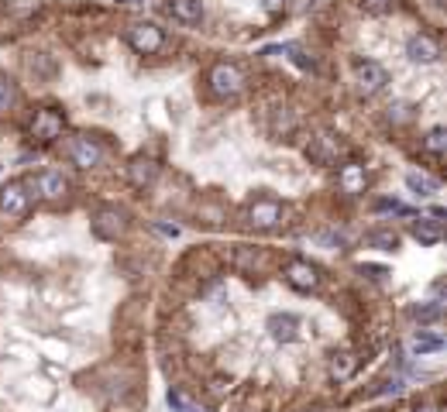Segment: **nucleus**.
<instances>
[{
  "label": "nucleus",
  "mask_w": 447,
  "mask_h": 412,
  "mask_svg": "<svg viewBox=\"0 0 447 412\" xmlns=\"http://www.w3.org/2000/svg\"><path fill=\"white\" fill-rule=\"evenodd\" d=\"M286 282H290L292 289H299V292H310V289H316V282H320V272H316L310 261L292 258L290 265H286Z\"/></svg>",
  "instance_id": "obj_10"
},
{
  "label": "nucleus",
  "mask_w": 447,
  "mask_h": 412,
  "mask_svg": "<svg viewBox=\"0 0 447 412\" xmlns=\"http://www.w3.org/2000/svg\"><path fill=\"white\" fill-rule=\"evenodd\" d=\"M413 320H420V323H434V320H441V303H437V299H430L427 306H413Z\"/></svg>",
  "instance_id": "obj_27"
},
{
  "label": "nucleus",
  "mask_w": 447,
  "mask_h": 412,
  "mask_svg": "<svg viewBox=\"0 0 447 412\" xmlns=\"http://www.w3.org/2000/svg\"><path fill=\"white\" fill-rule=\"evenodd\" d=\"M413 237H417L420 244H427V248H434V244H441V237H444V224L434 220V217L413 220Z\"/></svg>",
  "instance_id": "obj_15"
},
{
  "label": "nucleus",
  "mask_w": 447,
  "mask_h": 412,
  "mask_svg": "<svg viewBox=\"0 0 447 412\" xmlns=\"http://www.w3.org/2000/svg\"><path fill=\"white\" fill-rule=\"evenodd\" d=\"M28 203H31V193H28L21 182H4V186H0V210H4V213L25 217Z\"/></svg>",
  "instance_id": "obj_9"
},
{
  "label": "nucleus",
  "mask_w": 447,
  "mask_h": 412,
  "mask_svg": "<svg viewBox=\"0 0 447 412\" xmlns=\"http://www.w3.org/2000/svg\"><path fill=\"white\" fill-rule=\"evenodd\" d=\"M62 114L52 110V107H45V110H38L35 114V121H31V138L38 141V145H52L55 138H62Z\"/></svg>",
  "instance_id": "obj_5"
},
{
  "label": "nucleus",
  "mask_w": 447,
  "mask_h": 412,
  "mask_svg": "<svg viewBox=\"0 0 447 412\" xmlns=\"http://www.w3.org/2000/svg\"><path fill=\"white\" fill-rule=\"evenodd\" d=\"M354 368H358L354 354H338V358L330 360V378L344 382V378H351V375H354Z\"/></svg>",
  "instance_id": "obj_21"
},
{
  "label": "nucleus",
  "mask_w": 447,
  "mask_h": 412,
  "mask_svg": "<svg viewBox=\"0 0 447 412\" xmlns=\"http://www.w3.org/2000/svg\"><path fill=\"white\" fill-rule=\"evenodd\" d=\"M172 18L183 25H200L203 18V0H172Z\"/></svg>",
  "instance_id": "obj_16"
},
{
  "label": "nucleus",
  "mask_w": 447,
  "mask_h": 412,
  "mask_svg": "<svg viewBox=\"0 0 447 412\" xmlns=\"http://www.w3.org/2000/svg\"><path fill=\"white\" fill-rule=\"evenodd\" d=\"M341 152H344L341 138L330 134V131H320L316 138H310V145H306V158L316 162V165H334Z\"/></svg>",
  "instance_id": "obj_4"
},
{
  "label": "nucleus",
  "mask_w": 447,
  "mask_h": 412,
  "mask_svg": "<svg viewBox=\"0 0 447 412\" xmlns=\"http://www.w3.org/2000/svg\"><path fill=\"white\" fill-rule=\"evenodd\" d=\"M444 347V340L434 334H417L413 340H410V351L413 354H434V351H441Z\"/></svg>",
  "instance_id": "obj_22"
},
{
  "label": "nucleus",
  "mask_w": 447,
  "mask_h": 412,
  "mask_svg": "<svg viewBox=\"0 0 447 412\" xmlns=\"http://www.w3.org/2000/svg\"><path fill=\"white\" fill-rule=\"evenodd\" d=\"M296 330H299V320L290 316V313H275V316H268V334L275 337L279 344L296 340Z\"/></svg>",
  "instance_id": "obj_14"
},
{
  "label": "nucleus",
  "mask_w": 447,
  "mask_h": 412,
  "mask_svg": "<svg viewBox=\"0 0 447 412\" xmlns=\"http://www.w3.org/2000/svg\"><path fill=\"white\" fill-rule=\"evenodd\" d=\"M158 231L165 234V237H179V227H169V224H158Z\"/></svg>",
  "instance_id": "obj_31"
},
{
  "label": "nucleus",
  "mask_w": 447,
  "mask_h": 412,
  "mask_svg": "<svg viewBox=\"0 0 447 412\" xmlns=\"http://www.w3.org/2000/svg\"><path fill=\"white\" fill-rule=\"evenodd\" d=\"M14 103H18V86H14L11 79L0 76V114H7Z\"/></svg>",
  "instance_id": "obj_26"
},
{
  "label": "nucleus",
  "mask_w": 447,
  "mask_h": 412,
  "mask_svg": "<svg viewBox=\"0 0 447 412\" xmlns=\"http://www.w3.org/2000/svg\"><path fill=\"white\" fill-rule=\"evenodd\" d=\"M117 4H138V0H117Z\"/></svg>",
  "instance_id": "obj_33"
},
{
  "label": "nucleus",
  "mask_w": 447,
  "mask_h": 412,
  "mask_svg": "<svg viewBox=\"0 0 447 412\" xmlns=\"http://www.w3.org/2000/svg\"><path fill=\"white\" fill-rule=\"evenodd\" d=\"M375 210H379V213H403V217L410 213L406 206H403V203H395V200H379V203H375Z\"/></svg>",
  "instance_id": "obj_29"
},
{
  "label": "nucleus",
  "mask_w": 447,
  "mask_h": 412,
  "mask_svg": "<svg viewBox=\"0 0 447 412\" xmlns=\"http://www.w3.org/2000/svg\"><path fill=\"white\" fill-rule=\"evenodd\" d=\"M169 409H172V412H203L196 402H193V399H189V395H186V392H179V388H176V392H169Z\"/></svg>",
  "instance_id": "obj_25"
},
{
  "label": "nucleus",
  "mask_w": 447,
  "mask_h": 412,
  "mask_svg": "<svg viewBox=\"0 0 447 412\" xmlns=\"http://www.w3.org/2000/svg\"><path fill=\"white\" fill-rule=\"evenodd\" d=\"M296 131V114L290 107H275L272 114V134H292Z\"/></svg>",
  "instance_id": "obj_20"
},
{
  "label": "nucleus",
  "mask_w": 447,
  "mask_h": 412,
  "mask_svg": "<svg viewBox=\"0 0 447 412\" xmlns=\"http://www.w3.org/2000/svg\"><path fill=\"white\" fill-rule=\"evenodd\" d=\"M69 158H73V165H79V169H97L104 162V148L93 138L79 134V138H73V145H69Z\"/></svg>",
  "instance_id": "obj_8"
},
{
  "label": "nucleus",
  "mask_w": 447,
  "mask_h": 412,
  "mask_svg": "<svg viewBox=\"0 0 447 412\" xmlns=\"http://www.w3.org/2000/svg\"><path fill=\"white\" fill-rule=\"evenodd\" d=\"M354 83H358V93L375 97V93H382V90H386L389 76H386V69H382L379 62L365 59V62H358V66H354Z\"/></svg>",
  "instance_id": "obj_6"
},
{
  "label": "nucleus",
  "mask_w": 447,
  "mask_h": 412,
  "mask_svg": "<svg viewBox=\"0 0 447 412\" xmlns=\"http://www.w3.org/2000/svg\"><path fill=\"white\" fill-rule=\"evenodd\" d=\"M207 83H210V90L220 100H234L244 90V73L237 69L234 62H217L210 69V76H207Z\"/></svg>",
  "instance_id": "obj_1"
},
{
  "label": "nucleus",
  "mask_w": 447,
  "mask_h": 412,
  "mask_svg": "<svg viewBox=\"0 0 447 412\" xmlns=\"http://www.w3.org/2000/svg\"><path fill=\"white\" fill-rule=\"evenodd\" d=\"M279 220H282V206L275 203V200H255V203L248 206V224L255 231H275Z\"/></svg>",
  "instance_id": "obj_7"
},
{
  "label": "nucleus",
  "mask_w": 447,
  "mask_h": 412,
  "mask_svg": "<svg viewBox=\"0 0 447 412\" xmlns=\"http://www.w3.org/2000/svg\"><path fill=\"white\" fill-rule=\"evenodd\" d=\"M31 189H35V196H42V200L55 203V200H62V196H66L69 182L62 179L59 172H38V176L31 179Z\"/></svg>",
  "instance_id": "obj_11"
},
{
  "label": "nucleus",
  "mask_w": 447,
  "mask_h": 412,
  "mask_svg": "<svg viewBox=\"0 0 447 412\" xmlns=\"http://www.w3.org/2000/svg\"><path fill=\"white\" fill-rule=\"evenodd\" d=\"M362 272H369L371 279H382V275H389L386 268H379V265H362Z\"/></svg>",
  "instance_id": "obj_30"
},
{
  "label": "nucleus",
  "mask_w": 447,
  "mask_h": 412,
  "mask_svg": "<svg viewBox=\"0 0 447 412\" xmlns=\"http://www.w3.org/2000/svg\"><path fill=\"white\" fill-rule=\"evenodd\" d=\"M417 412H437V409H434V406H427V409H417Z\"/></svg>",
  "instance_id": "obj_32"
},
{
  "label": "nucleus",
  "mask_w": 447,
  "mask_h": 412,
  "mask_svg": "<svg viewBox=\"0 0 447 412\" xmlns=\"http://www.w3.org/2000/svg\"><path fill=\"white\" fill-rule=\"evenodd\" d=\"M158 162H152V158H134L131 165H128V179H131V186H138V189H148V186H155L158 182Z\"/></svg>",
  "instance_id": "obj_13"
},
{
  "label": "nucleus",
  "mask_w": 447,
  "mask_h": 412,
  "mask_svg": "<svg viewBox=\"0 0 447 412\" xmlns=\"http://www.w3.org/2000/svg\"><path fill=\"white\" fill-rule=\"evenodd\" d=\"M358 7L365 14H389V11H395V0H358Z\"/></svg>",
  "instance_id": "obj_28"
},
{
  "label": "nucleus",
  "mask_w": 447,
  "mask_h": 412,
  "mask_svg": "<svg viewBox=\"0 0 447 412\" xmlns=\"http://www.w3.org/2000/svg\"><path fill=\"white\" fill-rule=\"evenodd\" d=\"M341 186L351 193V196L365 193V169H362V165H344L341 169Z\"/></svg>",
  "instance_id": "obj_18"
},
{
  "label": "nucleus",
  "mask_w": 447,
  "mask_h": 412,
  "mask_svg": "<svg viewBox=\"0 0 447 412\" xmlns=\"http://www.w3.org/2000/svg\"><path fill=\"white\" fill-rule=\"evenodd\" d=\"M406 189L417 193V196H434V193L441 189V182L423 176V172H406Z\"/></svg>",
  "instance_id": "obj_17"
},
{
  "label": "nucleus",
  "mask_w": 447,
  "mask_h": 412,
  "mask_svg": "<svg viewBox=\"0 0 447 412\" xmlns=\"http://www.w3.org/2000/svg\"><path fill=\"white\" fill-rule=\"evenodd\" d=\"M406 55H410L413 62H420V66H430V62L441 59V45H437V38H430V35H413V38L406 42Z\"/></svg>",
  "instance_id": "obj_12"
},
{
  "label": "nucleus",
  "mask_w": 447,
  "mask_h": 412,
  "mask_svg": "<svg viewBox=\"0 0 447 412\" xmlns=\"http://www.w3.org/2000/svg\"><path fill=\"white\" fill-rule=\"evenodd\" d=\"M124 231H128V213L121 206H100L93 213V234L100 241H117Z\"/></svg>",
  "instance_id": "obj_2"
},
{
  "label": "nucleus",
  "mask_w": 447,
  "mask_h": 412,
  "mask_svg": "<svg viewBox=\"0 0 447 412\" xmlns=\"http://www.w3.org/2000/svg\"><path fill=\"white\" fill-rule=\"evenodd\" d=\"M314 244H316V248H327V251H330V248H344V244H347V237H344L341 231H334V227H327V231H316L314 234Z\"/></svg>",
  "instance_id": "obj_23"
},
{
  "label": "nucleus",
  "mask_w": 447,
  "mask_h": 412,
  "mask_svg": "<svg viewBox=\"0 0 447 412\" xmlns=\"http://www.w3.org/2000/svg\"><path fill=\"white\" fill-rule=\"evenodd\" d=\"M365 244H369V248H379V251H395V248H399V234L379 227V231L365 234Z\"/></svg>",
  "instance_id": "obj_19"
},
{
  "label": "nucleus",
  "mask_w": 447,
  "mask_h": 412,
  "mask_svg": "<svg viewBox=\"0 0 447 412\" xmlns=\"http://www.w3.org/2000/svg\"><path fill=\"white\" fill-rule=\"evenodd\" d=\"M128 45H131L138 55H155V52L165 45V35H162V28L152 25V21H138V25L128 28Z\"/></svg>",
  "instance_id": "obj_3"
},
{
  "label": "nucleus",
  "mask_w": 447,
  "mask_h": 412,
  "mask_svg": "<svg viewBox=\"0 0 447 412\" xmlns=\"http://www.w3.org/2000/svg\"><path fill=\"white\" fill-rule=\"evenodd\" d=\"M423 148H427L430 154H444L447 152V131L444 128L427 131V138H423Z\"/></svg>",
  "instance_id": "obj_24"
}]
</instances>
